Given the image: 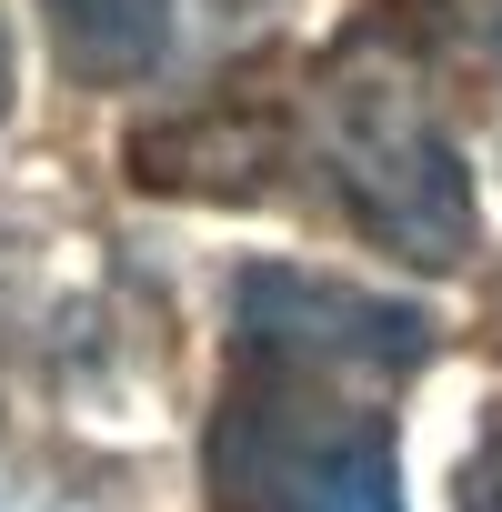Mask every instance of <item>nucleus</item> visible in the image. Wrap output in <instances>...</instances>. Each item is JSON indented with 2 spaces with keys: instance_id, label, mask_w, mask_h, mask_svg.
I'll return each instance as SVG.
<instances>
[{
  "instance_id": "nucleus-3",
  "label": "nucleus",
  "mask_w": 502,
  "mask_h": 512,
  "mask_svg": "<svg viewBox=\"0 0 502 512\" xmlns=\"http://www.w3.org/2000/svg\"><path fill=\"white\" fill-rule=\"evenodd\" d=\"M231 342L241 352H282V362H332V372H372V382H402L442 352V322L422 302H382V292H352L332 272H302V262H251L231 282Z\"/></svg>"
},
{
  "instance_id": "nucleus-5",
  "label": "nucleus",
  "mask_w": 502,
  "mask_h": 512,
  "mask_svg": "<svg viewBox=\"0 0 502 512\" xmlns=\"http://www.w3.org/2000/svg\"><path fill=\"white\" fill-rule=\"evenodd\" d=\"M462 512H502V412H492V432L462 462Z\"/></svg>"
},
{
  "instance_id": "nucleus-4",
  "label": "nucleus",
  "mask_w": 502,
  "mask_h": 512,
  "mask_svg": "<svg viewBox=\"0 0 502 512\" xmlns=\"http://www.w3.org/2000/svg\"><path fill=\"white\" fill-rule=\"evenodd\" d=\"M51 11V41H61V71L81 91H121V81H151L171 61V21L181 0H41Z\"/></svg>"
},
{
  "instance_id": "nucleus-2",
  "label": "nucleus",
  "mask_w": 502,
  "mask_h": 512,
  "mask_svg": "<svg viewBox=\"0 0 502 512\" xmlns=\"http://www.w3.org/2000/svg\"><path fill=\"white\" fill-rule=\"evenodd\" d=\"M372 372L241 352V382L211 422V492L221 512H402L392 422Z\"/></svg>"
},
{
  "instance_id": "nucleus-6",
  "label": "nucleus",
  "mask_w": 502,
  "mask_h": 512,
  "mask_svg": "<svg viewBox=\"0 0 502 512\" xmlns=\"http://www.w3.org/2000/svg\"><path fill=\"white\" fill-rule=\"evenodd\" d=\"M0 121H11V21H0Z\"/></svg>"
},
{
  "instance_id": "nucleus-1",
  "label": "nucleus",
  "mask_w": 502,
  "mask_h": 512,
  "mask_svg": "<svg viewBox=\"0 0 502 512\" xmlns=\"http://www.w3.org/2000/svg\"><path fill=\"white\" fill-rule=\"evenodd\" d=\"M312 151H322V181L332 201L352 211L362 241H382L392 262L412 272H452L472 251V171L452 151V131L432 121V91L412 71L402 41H352L322 91H312Z\"/></svg>"
}]
</instances>
